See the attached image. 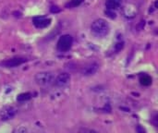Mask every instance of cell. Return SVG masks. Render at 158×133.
I'll return each instance as SVG.
<instances>
[{
    "instance_id": "obj_1",
    "label": "cell",
    "mask_w": 158,
    "mask_h": 133,
    "mask_svg": "<svg viewBox=\"0 0 158 133\" xmlns=\"http://www.w3.org/2000/svg\"><path fill=\"white\" fill-rule=\"evenodd\" d=\"M91 31L94 35L98 37H104L109 32V25L106 20L103 19H97L92 23Z\"/></svg>"
},
{
    "instance_id": "obj_2",
    "label": "cell",
    "mask_w": 158,
    "mask_h": 133,
    "mask_svg": "<svg viewBox=\"0 0 158 133\" xmlns=\"http://www.w3.org/2000/svg\"><path fill=\"white\" fill-rule=\"evenodd\" d=\"M55 76L50 71L39 72L35 75V81L40 86H49L54 83Z\"/></svg>"
},
{
    "instance_id": "obj_3",
    "label": "cell",
    "mask_w": 158,
    "mask_h": 133,
    "mask_svg": "<svg viewBox=\"0 0 158 133\" xmlns=\"http://www.w3.org/2000/svg\"><path fill=\"white\" fill-rule=\"evenodd\" d=\"M72 44H73L72 36L69 35V34H65V35H62L59 38V40L57 42V44H56V47H57L58 51L66 52V51H69L71 48Z\"/></svg>"
},
{
    "instance_id": "obj_4",
    "label": "cell",
    "mask_w": 158,
    "mask_h": 133,
    "mask_svg": "<svg viewBox=\"0 0 158 133\" xmlns=\"http://www.w3.org/2000/svg\"><path fill=\"white\" fill-rule=\"evenodd\" d=\"M69 81H70V75L68 72H62L56 78H55L54 84L56 87L62 88V87H65L66 85H68Z\"/></svg>"
},
{
    "instance_id": "obj_5",
    "label": "cell",
    "mask_w": 158,
    "mask_h": 133,
    "mask_svg": "<svg viewBox=\"0 0 158 133\" xmlns=\"http://www.w3.org/2000/svg\"><path fill=\"white\" fill-rule=\"evenodd\" d=\"M24 62H26L25 58H22V57H13V58L6 59V61H4L2 63V65L5 68H16V67H19V66L22 65Z\"/></svg>"
},
{
    "instance_id": "obj_6",
    "label": "cell",
    "mask_w": 158,
    "mask_h": 133,
    "mask_svg": "<svg viewBox=\"0 0 158 133\" xmlns=\"http://www.w3.org/2000/svg\"><path fill=\"white\" fill-rule=\"evenodd\" d=\"M16 115V110L12 106H5L0 111V118L2 120H9Z\"/></svg>"
},
{
    "instance_id": "obj_7",
    "label": "cell",
    "mask_w": 158,
    "mask_h": 133,
    "mask_svg": "<svg viewBox=\"0 0 158 133\" xmlns=\"http://www.w3.org/2000/svg\"><path fill=\"white\" fill-rule=\"evenodd\" d=\"M50 21L51 20L49 19H46L44 17H36L32 20L33 25L38 29H44V28L47 27L50 24Z\"/></svg>"
},
{
    "instance_id": "obj_8",
    "label": "cell",
    "mask_w": 158,
    "mask_h": 133,
    "mask_svg": "<svg viewBox=\"0 0 158 133\" xmlns=\"http://www.w3.org/2000/svg\"><path fill=\"white\" fill-rule=\"evenodd\" d=\"M98 64L97 63H91L89 65H87L83 69H82V75L84 76H92L94 73H96V71L98 70Z\"/></svg>"
},
{
    "instance_id": "obj_9",
    "label": "cell",
    "mask_w": 158,
    "mask_h": 133,
    "mask_svg": "<svg viewBox=\"0 0 158 133\" xmlns=\"http://www.w3.org/2000/svg\"><path fill=\"white\" fill-rule=\"evenodd\" d=\"M120 3H121V0H106V9L116 10L118 8Z\"/></svg>"
},
{
    "instance_id": "obj_10",
    "label": "cell",
    "mask_w": 158,
    "mask_h": 133,
    "mask_svg": "<svg viewBox=\"0 0 158 133\" xmlns=\"http://www.w3.org/2000/svg\"><path fill=\"white\" fill-rule=\"evenodd\" d=\"M31 97H32V95H31V94H30V93H23V94H19L18 95V97H17V101L18 102H26V101H29V100H31Z\"/></svg>"
},
{
    "instance_id": "obj_11",
    "label": "cell",
    "mask_w": 158,
    "mask_h": 133,
    "mask_svg": "<svg viewBox=\"0 0 158 133\" xmlns=\"http://www.w3.org/2000/svg\"><path fill=\"white\" fill-rule=\"evenodd\" d=\"M84 2V0H69L67 4H66V7L67 8H73V7H77L80 5H81Z\"/></svg>"
},
{
    "instance_id": "obj_12",
    "label": "cell",
    "mask_w": 158,
    "mask_h": 133,
    "mask_svg": "<svg viewBox=\"0 0 158 133\" xmlns=\"http://www.w3.org/2000/svg\"><path fill=\"white\" fill-rule=\"evenodd\" d=\"M140 82L143 86H149L152 83V78L148 75H143L140 79Z\"/></svg>"
},
{
    "instance_id": "obj_13",
    "label": "cell",
    "mask_w": 158,
    "mask_h": 133,
    "mask_svg": "<svg viewBox=\"0 0 158 133\" xmlns=\"http://www.w3.org/2000/svg\"><path fill=\"white\" fill-rule=\"evenodd\" d=\"M106 14L109 17V18H111V19H115L116 18V11L115 10H109V9H106Z\"/></svg>"
},
{
    "instance_id": "obj_14",
    "label": "cell",
    "mask_w": 158,
    "mask_h": 133,
    "mask_svg": "<svg viewBox=\"0 0 158 133\" xmlns=\"http://www.w3.org/2000/svg\"><path fill=\"white\" fill-rule=\"evenodd\" d=\"M136 132L137 133H146V131L143 127H142L141 125H138L136 127Z\"/></svg>"
},
{
    "instance_id": "obj_15",
    "label": "cell",
    "mask_w": 158,
    "mask_h": 133,
    "mask_svg": "<svg viewBox=\"0 0 158 133\" xmlns=\"http://www.w3.org/2000/svg\"><path fill=\"white\" fill-rule=\"evenodd\" d=\"M59 11H60V8L58 6H52L51 7V12L52 13H57Z\"/></svg>"
},
{
    "instance_id": "obj_16",
    "label": "cell",
    "mask_w": 158,
    "mask_h": 133,
    "mask_svg": "<svg viewBox=\"0 0 158 133\" xmlns=\"http://www.w3.org/2000/svg\"><path fill=\"white\" fill-rule=\"evenodd\" d=\"M26 132H27L26 129H24V128H19V130L15 131L13 133H26Z\"/></svg>"
},
{
    "instance_id": "obj_17",
    "label": "cell",
    "mask_w": 158,
    "mask_h": 133,
    "mask_svg": "<svg viewBox=\"0 0 158 133\" xmlns=\"http://www.w3.org/2000/svg\"><path fill=\"white\" fill-rule=\"evenodd\" d=\"M81 133H99L97 132V131H93V130H82Z\"/></svg>"
}]
</instances>
